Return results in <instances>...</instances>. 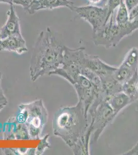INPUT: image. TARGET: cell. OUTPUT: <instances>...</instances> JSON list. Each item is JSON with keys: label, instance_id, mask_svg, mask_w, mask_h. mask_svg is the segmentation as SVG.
Returning a JSON list of instances; mask_svg holds the SVG:
<instances>
[{"label": "cell", "instance_id": "cell-1", "mask_svg": "<svg viewBox=\"0 0 138 155\" xmlns=\"http://www.w3.org/2000/svg\"><path fill=\"white\" fill-rule=\"evenodd\" d=\"M88 114L82 102L60 108L55 113L53 129L55 136L60 137L75 155L89 154L91 134Z\"/></svg>", "mask_w": 138, "mask_h": 155}, {"label": "cell", "instance_id": "cell-2", "mask_svg": "<svg viewBox=\"0 0 138 155\" xmlns=\"http://www.w3.org/2000/svg\"><path fill=\"white\" fill-rule=\"evenodd\" d=\"M64 47L49 27L41 32L34 47L30 61V76L33 82L61 67Z\"/></svg>", "mask_w": 138, "mask_h": 155}, {"label": "cell", "instance_id": "cell-3", "mask_svg": "<svg viewBox=\"0 0 138 155\" xmlns=\"http://www.w3.org/2000/svg\"><path fill=\"white\" fill-rule=\"evenodd\" d=\"M19 113L16 117L18 123H24L30 139H39L48 120L47 110L40 100L21 104L19 107Z\"/></svg>", "mask_w": 138, "mask_h": 155}, {"label": "cell", "instance_id": "cell-4", "mask_svg": "<svg viewBox=\"0 0 138 155\" xmlns=\"http://www.w3.org/2000/svg\"><path fill=\"white\" fill-rule=\"evenodd\" d=\"M72 10L88 21L95 30L99 28L106 17L105 10L93 6L77 7L73 6Z\"/></svg>", "mask_w": 138, "mask_h": 155}, {"label": "cell", "instance_id": "cell-5", "mask_svg": "<svg viewBox=\"0 0 138 155\" xmlns=\"http://www.w3.org/2000/svg\"><path fill=\"white\" fill-rule=\"evenodd\" d=\"M0 51L14 52L18 54L21 55L27 52L28 49L26 41L21 33H17L0 39Z\"/></svg>", "mask_w": 138, "mask_h": 155}, {"label": "cell", "instance_id": "cell-6", "mask_svg": "<svg viewBox=\"0 0 138 155\" xmlns=\"http://www.w3.org/2000/svg\"><path fill=\"white\" fill-rule=\"evenodd\" d=\"M5 23L0 28V39L5 38L14 34L21 33L20 19L16 12L14 5H10L7 12Z\"/></svg>", "mask_w": 138, "mask_h": 155}, {"label": "cell", "instance_id": "cell-7", "mask_svg": "<svg viewBox=\"0 0 138 155\" xmlns=\"http://www.w3.org/2000/svg\"><path fill=\"white\" fill-rule=\"evenodd\" d=\"M73 2L68 0H34L30 6L25 8L30 14L41 9H53L58 7H67L72 10Z\"/></svg>", "mask_w": 138, "mask_h": 155}, {"label": "cell", "instance_id": "cell-8", "mask_svg": "<svg viewBox=\"0 0 138 155\" xmlns=\"http://www.w3.org/2000/svg\"><path fill=\"white\" fill-rule=\"evenodd\" d=\"M105 98L117 114L121 110L135 101L122 91L106 96Z\"/></svg>", "mask_w": 138, "mask_h": 155}, {"label": "cell", "instance_id": "cell-9", "mask_svg": "<svg viewBox=\"0 0 138 155\" xmlns=\"http://www.w3.org/2000/svg\"><path fill=\"white\" fill-rule=\"evenodd\" d=\"M121 65L133 71H138V49L133 48L126 54Z\"/></svg>", "mask_w": 138, "mask_h": 155}, {"label": "cell", "instance_id": "cell-10", "mask_svg": "<svg viewBox=\"0 0 138 155\" xmlns=\"http://www.w3.org/2000/svg\"><path fill=\"white\" fill-rule=\"evenodd\" d=\"M128 15L126 7L123 2L120 4L117 17V21L118 25L121 27H125L127 23Z\"/></svg>", "mask_w": 138, "mask_h": 155}, {"label": "cell", "instance_id": "cell-11", "mask_svg": "<svg viewBox=\"0 0 138 155\" xmlns=\"http://www.w3.org/2000/svg\"><path fill=\"white\" fill-rule=\"evenodd\" d=\"M49 134H47L41 140L36 150V155H42L47 148L51 147V144L49 142Z\"/></svg>", "mask_w": 138, "mask_h": 155}, {"label": "cell", "instance_id": "cell-12", "mask_svg": "<svg viewBox=\"0 0 138 155\" xmlns=\"http://www.w3.org/2000/svg\"><path fill=\"white\" fill-rule=\"evenodd\" d=\"M34 0H12V4L14 5H19L25 8L30 5Z\"/></svg>", "mask_w": 138, "mask_h": 155}, {"label": "cell", "instance_id": "cell-13", "mask_svg": "<svg viewBox=\"0 0 138 155\" xmlns=\"http://www.w3.org/2000/svg\"><path fill=\"white\" fill-rule=\"evenodd\" d=\"M8 103L7 98L4 94L2 88H0V104L6 106Z\"/></svg>", "mask_w": 138, "mask_h": 155}, {"label": "cell", "instance_id": "cell-14", "mask_svg": "<svg viewBox=\"0 0 138 155\" xmlns=\"http://www.w3.org/2000/svg\"><path fill=\"white\" fill-rule=\"evenodd\" d=\"M138 2V0H126V5L128 9L130 10V9L136 5Z\"/></svg>", "mask_w": 138, "mask_h": 155}, {"label": "cell", "instance_id": "cell-15", "mask_svg": "<svg viewBox=\"0 0 138 155\" xmlns=\"http://www.w3.org/2000/svg\"><path fill=\"white\" fill-rule=\"evenodd\" d=\"M122 2V0H110V9H114L117 6L121 4Z\"/></svg>", "mask_w": 138, "mask_h": 155}, {"label": "cell", "instance_id": "cell-16", "mask_svg": "<svg viewBox=\"0 0 138 155\" xmlns=\"http://www.w3.org/2000/svg\"><path fill=\"white\" fill-rule=\"evenodd\" d=\"M0 3H5L9 4V5L13 4L12 0H0Z\"/></svg>", "mask_w": 138, "mask_h": 155}, {"label": "cell", "instance_id": "cell-17", "mask_svg": "<svg viewBox=\"0 0 138 155\" xmlns=\"http://www.w3.org/2000/svg\"><path fill=\"white\" fill-rule=\"evenodd\" d=\"M136 92H138V78L136 82Z\"/></svg>", "mask_w": 138, "mask_h": 155}, {"label": "cell", "instance_id": "cell-18", "mask_svg": "<svg viewBox=\"0 0 138 155\" xmlns=\"http://www.w3.org/2000/svg\"><path fill=\"white\" fill-rule=\"evenodd\" d=\"M5 106L4 105V104H0V112H1V111H2V110L3 109Z\"/></svg>", "mask_w": 138, "mask_h": 155}, {"label": "cell", "instance_id": "cell-19", "mask_svg": "<svg viewBox=\"0 0 138 155\" xmlns=\"http://www.w3.org/2000/svg\"><path fill=\"white\" fill-rule=\"evenodd\" d=\"M1 82H2V74L0 72V88H2V87H1Z\"/></svg>", "mask_w": 138, "mask_h": 155}, {"label": "cell", "instance_id": "cell-20", "mask_svg": "<svg viewBox=\"0 0 138 155\" xmlns=\"http://www.w3.org/2000/svg\"><path fill=\"white\" fill-rule=\"evenodd\" d=\"M92 1H93V2H96V1H98V0H92Z\"/></svg>", "mask_w": 138, "mask_h": 155}]
</instances>
